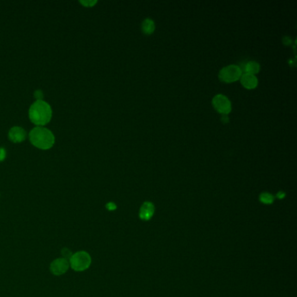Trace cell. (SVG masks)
Returning <instances> with one entry per match:
<instances>
[{
  "label": "cell",
  "instance_id": "cell-1",
  "mask_svg": "<svg viewBox=\"0 0 297 297\" xmlns=\"http://www.w3.org/2000/svg\"><path fill=\"white\" fill-rule=\"evenodd\" d=\"M29 117L32 122L37 126H44L51 120L52 108L45 101L37 100L30 107Z\"/></svg>",
  "mask_w": 297,
  "mask_h": 297
},
{
  "label": "cell",
  "instance_id": "cell-2",
  "mask_svg": "<svg viewBox=\"0 0 297 297\" xmlns=\"http://www.w3.org/2000/svg\"><path fill=\"white\" fill-rule=\"evenodd\" d=\"M29 138L34 146L43 150L51 148L55 141L52 132L42 126H37L33 128L30 132Z\"/></svg>",
  "mask_w": 297,
  "mask_h": 297
},
{
  "label": "cell",
  "instance_id": "cell-3",
  "mask_svg": "<svg viewBox=\"0 0 297 297\" xmlns=\"http://www.w3.org/2000/svg\"><path fill=\"white\" fill-rule=\"evenodd\" d=\"M92 263L90 255L86 251H80L71 255L69 264L75 271L81 272L87 270Z\"/></svg>",
  "mask_w": 297,
  "mask_h": 297
},
{
  "label": "cell",
  "instance_id": "cell-4",
  "mask_svg": "<svg viewBox=\"0 0 297 297\" xmlns=\"http://www.w3.org/2000/svg\"><path fill=\"white\" fill-rule=\"evenodd\" d=\"M242 69L238 65H230L223 67L219 72V79L225 83H233L241 79Z\"/></svg>",
  "mask_w": 297,
  "mask_h": 297
},
{
  "label": "cell",
  "instance_id": "cell-5",
  "mask_svg": "<svg viewBox=\"0 0 297 297\" xmlns=\"http://www.w3.org/2000/svg\"><path fill=\"white\" fill-rule=\"evenodd\" d=\"M212 104L214 109L222 115H228L232 110V105L229 98L223 94H217L213 98Z\"/></svg>",
  "mask_w": 297,
  "mask_h": 297
},
{
  "label": "cell",
  "instance_id": "cell-6",
  "mask_svg": "<svg viewBox=\"0 0 297 297\" xmlns=\"http://www.w3.org/2000/svg\"><path fill=\"white\" fill-rule=\"evenodd\" d=\"M69 267L70 264L66 259L58 258L51 263L50 270L54 275H62L66 273Z\"/></svg>",
  "mask_w": 297,
  "mask_h": 297
},
{
  "label": "cell",
  "instance_id": "cell-7",
  "mask_svg": "<svg viewBox=\"0 0 297 297\" xmlns=\"http://www.w3.org/2000/svg\"><path fill=\"white\" fill-rule=\"evenodd\" d=\"M155 211V205L150 201H145L139 208V218L143 220H149L154 216Z\"/></svg>",
  "mask_w": 297,
  "mask_h": 297
},
{
  "label": "cell",
  "instance_id": "cell-8",
  "mask_svg": "<svg viewBox=\"0 0 297 297\" xmlns=\"http://www.w3.org/2000/svg\"><path fill=\"white\" fill-rule=\"evenodd\" d=\"M26 131L20 126H14L9 132V138L13 142H22L23 140L26 139Z\"/></svg>",
  "mask_w": 297,
  "mask_h": 297
},
{
  "label": "cell",
  "instance_id": "cell-9",
  "mask_svg": "<svg viewBox=\"0 0 297 297\" xmlns=\"http://www.w3.org/2000/svg\"><path fill=\"white\" fill-rule=\"evenodd\" d=\"M241 83L247 89H255L258 86V79L255 75L244 73L241 77Z\"/></svg>",
  "mask_w": 297,
  "mask_h": 297
},
{
  "label": "cell",
  "instance_id": "cell-10",
  "mask_svg": "<svg viewBox=\"0 0 297 297\" xmlns=\"http://www.w3.org/2000/svg\"><path fill=\"white\" fill-rule=\"evenodd\" d=\"M141 29H142L143 33L146 35H151L155 30V24L154 20L151 19H145V20H143L142 24H141Z\"/></svg>",
  "mask_w": 297,
  "mask_h": 297
},
{
  "label": "cell",
  "instance_id": "cell-11",
  "mask_svg": "<svg viewBox=\"0 0 297 297\" xmlns=\"http://www.w3.org/2000/svg\"><path fill=\"white\" fill-rule=\"evenodd\" d=\"M260 69H261V66L259 65V63L255 61L248 62L244 66L245 73H249V75H255L258 73Z\"/></svg>",
  "mask_w": 297,
  "mask_h": 297
},
{
  "label": "cell",
  "instance_id": "cell-12",
  "mask_svg": "<svg viewBox=\"0 0 297 297\" xmlns=\"http://www.w3.org/2000/svg\"><path fill=\"white\" fill-rule=\"evenodd\" d=\"M259 200L261 202L264 204H272L274 202L275 197L272 195L271 194H269L268 192H263L262 194H260L259 196Z\"/></svg>",
  "mask_w": 297,
  "mask_h": 297
},
{
  "label": "cell",
  "instance_id": "cell-13",
  "mask_svg": "<svg viewBox=\"0 0 297 297\" xmlns=\"http://www.w3.org/2000/svg\"><path fill=\"white\" fill-rule=\"evenodd\" d=\"M97 3L96 1H81V4H83L85 7H91L94 6L95 4Z\"/></svg>",
  "mask_w": 297,
  "mask_h": 297
},
{
  "label": "cell",
  "instance_id": "cell-14",
  "mask_svg": "<svg viewBox=\"0 0 297 297\" xmlns=\"http://www.w3.org/2000/svg\"><path fill=\"white\" fill-rule=\"evenodd\" d=\"M7 156V152L4 148H0V162H2Z\"/></svg>",
  "mask_w": 297,
  "mask_h": 297
},
{
  "label": "cell",
  "instance_id": "cell-15",
  "mask_svg": "<svg viewBox=\"0 0 297 297\" xmlns=\"http://www.w3.org/2000/svg\"><path fill=\"white\" fill-rule=\"evenodd\" d=\"M35 97L36 99H38V100H41L43 98L42 92L41 91H36Z\"/></svg>",
  "mask_w": 297,
  "mask_h": 297
},
{
  "label": "cell",
  "instance_id": "cell-16",
  "mask_svg": "<svg viewBox=\"0 0 297 297\" xmlns=\"http://www.w3.org/2000/svg\"><path fill=\"white\" fill-rule=\"evenodd\" d=\"M221 121L224 124H227V123L230 122V118L228 115H222V118H221Z\"/></svg>",
  "mask_w": 297,
  "mask_h": 297
},
{
  "label": "cell",
  "instance_id": "cell-17",
  "mask_svg": "<svg viewBox=\"0 0 297 297\" xmlns=\"http://www.w3.org/2000/svg\"><path fill=\"white\" fill-rule=\"evenodd\" d=\"M283 44H285V45H290V38H288V37H285L284 39H283Z\"/></svg>",
  "mask_w": 297,
  "mask_h": 297
},
{
  "label": "cell",
  "instance_id": "cell-18",
  "mask_svg": "<svg viewBox=\"0 0 297 297\" xmlns=\"http://www.w3.org/2000/svg\"><path fill=\"white\" fill-rule=\"evenodd\" d=\"M276 196H277L279 199H282V198L285 197V193H283V192H279Z\"/></svg>",
  "mask_w": 297,
  "mask_h": 297
}]
</instances>
